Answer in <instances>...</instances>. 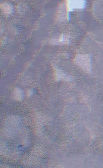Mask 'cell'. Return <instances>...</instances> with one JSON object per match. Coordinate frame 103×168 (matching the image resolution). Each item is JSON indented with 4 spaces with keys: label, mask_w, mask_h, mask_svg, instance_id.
Listing matches in <instances>:
<instances>
[{
    "label": "cell",
    "mask_w": 103,
    "mask_h": 168,
    "mask_svg": "<svg viewBox=\"0 0 103 168\" xmlns=\"http://www.w3.org/2000/svg\"><path fill=\"white\" fill-rule=\"evenodd\" d=\"M69 4H68V6L70 12L76 9H83L86 5L85 1H69Z\"/></svg>",
    "instance_id": "obj_1"
}]
</instances>
